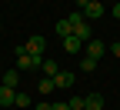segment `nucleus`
Segmentation results:
<instances>
[{
	"mask_svg": "<svg viewBox=\"0 0 120 110\" xmlns=\"http://www.w3.org/2000/svg\"><path fill=\"white\" fill-rule=\"evenodd\" d=\"M83 17H87V20H100V17H103V4H97V0H90V4L83 7Z\"/></svg>",
	"mask_w": 120,
	"mask_h": 110,
	"instance_id": "obj_6",
	"label": "nucleus"
},
{
	"mask_svg": "<svg viewBox=\"0 0 120 110\" xmlns=\"http://www.w3.org/2000/svg\"><path fill=\"white\" fill-rule=\"evenodd\" d=\"M73 4H77V7H80V10H83V7H87V4H90V0H73Z\"/></svg>",
	"mask_w": 120,
	"mask_h": 110,
	"instance_id": "obj_17",
	"label": "nucleus"
},
{
	"mask_svg": "<svg viewBox=\"0 0 120 110\" xmlns=\"http://www.w3.org/2000/svg\"><path fill=\"white\" fill-rule=\"evenodd\" d=\"M10 110H13V107H10Z\"/></svg>",
	"mask_w": 120,
	"mask_h": 110,
	"instance_id": "obj_23",
	"label": "nucleus"
},
{
	"mask_svg": "<svg viewBox=\"0 0 120 110\" xmlns=\"http://www.w3.org/2000/svg\"><path fill=\"white\" fill-rule=\"evenodd\" d=\"M53 87H60V90H70V87H73V73H70V70H57V77H53Z\"/></svg>",
	"mask_w": 120,
	"mask_h": 110,
	"instance_id": "obj_5",
	"label": "nucleus"
},
{
	"mask_svg": "<svg viewBox=\"0 0 120 110\" xmlns=\"http://www.w3.org/2000/svg\"><path fill=\"white\" fill-rule=\"evenodd\" d=\"M64 50H67V53H83V40H80V37H73V34L64 37Z\"/></svg>",
	"mask_w": 120,
	"mask_h": 110,
	"instance_id": "obj_7",
	"label": "nucleus"
},
{
	"mask_svg": "<svg viewBox=\"0 0 120 110\" xmlns=\"http://www.w3.org/2000/svg\"><path fill=\"white\" fill-rule=\"evenodd\" d=\"M117 4H120V0H117Z\"/></svg>",
	"mask_w": 120,
	"mask_h": 110,
	"instance_id": "obj_21",
	"label": "nucleus"
},
{
	"mask_svg": "<svg viewBox=\"0 0 120 110\" xmlns=\"http://www.w3.org/2000/svg\"><path fill=\"white\" fill-rule=\"evenodd\" d=\"M113 57H120V40H117V43H113Z\"/></svg>",
	"mask_w": 120,
	"mask_h": 110,
	"instance_id": "obj_19",
	"label": "nucleus"
},
{
	"mask_svg": "<svg viewBox=\"0 0 120 110\" xmlns=\"http://www.w3.org/2000/svg\"><path fill=\"white\" fill-rule=\"evenodd\" d=\"M67 103H70V110H83V97H70Z\"/></svg>",
	"mask_w": 120,
	"mask_h": 110,
	"instance_id": "obj_15",
	"label": "nucleus"
},
{
	"mask_svg": "<svg viewBox=\"0 0 120 110\" xmlns=\"http://www.w3.org/2000/svg\"><path fill=\"white\" fill-rule=\"evenodd\" d=\"M80 70H83V73H94V70H97V60H94V57H80Z\"/></svg>",
	"mask_w": 120,
	"mask_h": 110,
	"instance_id": "obj_12",
	"label": "nucleus"
},
{
	"mask_svg": "<svg viewBox=\"0 0 120 110\" xmlns=\"http://www.w3.org/2000/svg\"><path fill=\"white\" fill-rule=\"evenodd\" d=\"M37 90L40 93H50L53 90V80H50V77H40V80H37Z\"/></svg>",
	"mask_w": 120,
	"mask_h": 110,
	"instance_id": "obj_14",
	"label": "nucleus"
},
{
	"mask_svg": "<svg viewBox=\"0 0 120 110\" xmlns=\"http://www.w3.org/2000/svg\"><path fill=\"white\" fill-rule=\"evenodd\" d=\"M17 83H20V70L13 67V70H7V73H4V87H13V90H17Z\"/></svg>",
	"mask_w": 120,
	"mask_h": 110,
	"instance_id": "obj_10",
	"label": "nucleus"
},
{
	"mask_svg": "<svg viewBox=\"0 0 120 110\" xmlns=\"http://www.w3.org/2000/svg\"><path fill=\"white\" fill-rule=\"evenodd\" d=\"M83 107L87 110H103V97H100V93H87V97H83Z\"/></svg>",
	"mask_w": 120,
	"mask_h": 110,
	"instance_id": "obj_8",
	"label": "nucleus"
},
{
	"mask_svg": "<svg viewBox=\"0 0 120 110\" xmlns=\"http://www.w3.org/2000/svg\"><path fill=\"white\" fill-rule=\"evenodd\" d=\"M113 17H117V20H120V4H113Z\"/></svg>",
	"mask_w": 120,
	"mask_h": 110,
	"instance_id": "obj_20",
	"label": "nucleus"
},
{
	"mask_svg": "<svg viewBox=\"0 0 120 110\" xmlns=\"http://www.w3.org/2000/svg\"><path fill=\"white\" fill-rule=\"evenodd\" d=\"M13 100H17V90L0 83V107H4V110H10V107H13Z\"/></svg>",
	"mask_w": 120,
	"mask_h": 110,
	"instance_id": "obj_4",
	"label": "nucleus"
},
{
	"mask_svg": "<svg viewBox=\"0 0 120 110\" xmlns=\"http://www.w3.org/2000/svg\"><path fill=\"white\" fill-rule=\"evenodd\" d=\"M34 110H50V103H37V107H34Z\"/></svg>",
	"mask_w": 120,
	"mask_h": 110,
	"instance_id": "obj_18",
	"label": "nucleus"
},
{
	"mask_svg": "<svg viewBox=\"0 0 120 110\" xmlns=\"http://www.w3.org/2000/svg\"><path fill=\"white\" fill-rule=\"evenodd\" d=\"M70 34H73V27H70V20H67V17H60V20H57V37L64 40V37H70Z\"/></svg>",
	"mask_w": 120,
	"mask_h": 110,
	"instance_id": "obj_9",
	"label": "nucleus"
},
{
	"mask_svg": "<svg viewBox=\"0 0 120 110\" xmlns=\"http://www.w3.org/2000/svg\"><path fill=\"white\" fill-rule=\"evenodd\" d=\"M23 47H27V53H30V57H43V50H47V40H43V37H30Z\"/></svg>",
	"mask_w": 120,
	"mask_h": 110,
	"instance_id": "obj_3",
	"label": "nucleus"
},
{
	"mask_svg": "<svg viewBox=\"0 0 120 110\" xmlns=\"http://www.w3.org/2000/svg\"><path fill=\"white\" fill-rule=\"evenodd\" d=\"M83 53L94 57V60H100L103 53H107V43H103V40H87V43H83Z\"/></svg>",
	"mask_w": 120,
	"mask_h": 110,
	"instance_id": "obj_2",
	"label": "nucleus"
},
{
	"mask_svg": "<svg viewBox=\"0 0 120 110\" xmlns=\"http://www.w3.org/2000/svg\"><path fill=\"white\" fill-rule=\"evenodd\" d=\"M50 110H70V103H60L57 100V103H50Z\"/></svg>",
	"mask_w": 120,
	"mask_h": 110,
	"instance_id": "obj_16",
	"label": "nucleus"
},
{
	"mask_svg": "<svg viewBox=\"0 0 120 110\" xmlns=\"http://www.w3.org/2000/svg\"><path fill=\"white\" fill-rule=\"evenodd\" d=\"M13 107H20V110H27V107H30V93L17 90V100H13Z\"/></svg>",
	"mask_w": 120,
	"mask_h": 110,
	"instance_id": "obj_13",
	"label": "nucleus"
},
{
	"mask_svg": "<svg viewBox=\"0 0 120 110\" xmlns=\"http://www.w3.org/2000/svg\"><path fill=\"white\" fill-rule=\"evenodd\" d=\"M83 110H87V107H83Z\"/></svg>",
	"mask_w": 120,
	"mask_h": 110,
	"instance_id": "obj_22",
	"label": "nucleus"
},
{
	"mask_svg": "<svg viewBox=\"0 0 120 110\" xmlns=\"http://www.w3.org/2000/svg\"><path fill=\"white\" fill-rule=\"evenodd\" d=\"M13 57H17V70H34V67L43 64V57H30V53H27V47H17Z\"/></svg>",
	"mask_w": 120,
	"mask_h": 110,
	"instance_id": "obj_1",
	"label": "nucleus"
},
{
	"mask_svg": "<svg viewBox=\"0 0 120 110\" xmlns=\"http://www.w3.org/2000/svg\"><path fill=\"white\" fill-rule=\"evenodd\" d=\"M40 70H43V77H50V80H53V77H57V60H43V64H40Z\"/></svg>",
	"mask_w": 120,
	"mask_h": 110,
	"instance_id": "obj_11",
	"label": "nucleus"
}]
</instances>
